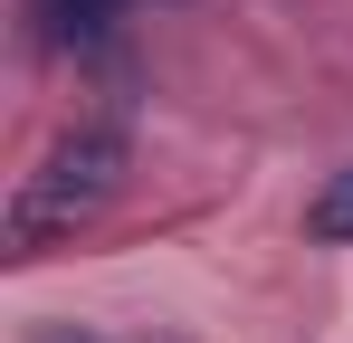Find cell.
Returning <instances> with one entry per match:
<instances>
[{
    "label": "cell",
    "instance_id": "obj_1",
    "mask_svg": "<svg viewBox=\"0 0 353 343\" xmlns=\"http://www.w3.org/2000/svg\"><path fill=\"white\" fill-rule=\"evenodd\" d=\"M124 153H134L124 124H77V134H58V143L39 153V172H19V200H10V258H48L58 238H77V229L124 191Z\"/></svg>",
    "mask_w": 353,
    "mask_h": 343
},
{
    "label": "cell",
    "instance_id": "obj_2",
    "mask_svg": "<svg viewBox=\"0 0 353 343\" xmlns=\"http://www.w3.org/2000/svg\"><path fill=\"white\" fill-rule=\"evenodd\" d=\"M115 10L124 0H29V29H39L48 48H77V39H105Z\"/></svg>",
    "mask_w": 353,
    "mask_h": 343
},
{
    "label": "cell",
    "instance_id": "obj_3",
    "mask_svg": "<svg viewBox=\"0 0 353 343\" xmlns=\"http://www.w3.org/2000/svg\"><path fill=\"white\" fill-rule=\"evenodd\" d=\"M305 238H325V248H353V163L315 191V210H305Z\"/></svg>",
    "mask_w": 353,
    "mask_h": 343
}]
</instances>
